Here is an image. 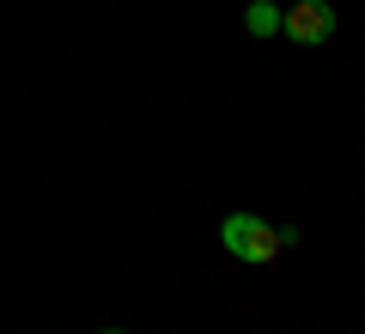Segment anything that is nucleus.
Segmentation results:
<instances>
[{
	"instance_id": "7ed1b4c3",
	"label": "nucleus",
	"mask_w": 365,
	"mask_h": 334,
	"mask_svg": "<svg viewBox=\"0 0 365 334\" xmlns=\"http://www.w3.org/2000/svg\"><path fill=\"white\" fill-rule=\"evenodd\" d=\"M280 19H287V13H280L274 0H250V6H244V31H250V37H274Z\"/></svg>"
},
{
	"instance_id": "f257e3e1",
	"label": "nucleus",
	"mask_w": 365,
	"mask_h": 334,
	"mask_svg": "<svg viewBox=\"0 0 365 334\" xmlns=\"http://www.w3.org/2000/svg\"><path fill=\"white\" fill-rule=\"evenodd\" d=\"M220 244H225V256H237V261H250V268H262V261H274L280 256V231H274L268 219H256V213H232L220 225Z\"/></svg>"
},
{
	"instance_id": "20e7f679",
	"label": "nucleus",
	"mask_w": 365,
	"mask_h": 334,
	"mask_svg": "<svg viewBox=\"0 0 365 334\" xmlns=\"http://www.w3.org/2000/svg\"><path fill=\"white\" fill-rule=\"evenodd\" d=\"M104 334H122V328H104Z\"/></svg>"
},
{
	"instance_id": "f03ea898",
	"label": "nucleus",
	"mask_w": 365,
	"mask_h": 334,
	"mask_svg": "<svg viewBox=\"0 0 365 334\" xmlns=\"http://www.w3.org/2000/svg\"><path fill=\"white\" fill-rule=\"evenodd\" d=\"M280 31H287L292 43H304V49H317V43L335 37V6H329V0H299V6L280 19Z\"/></svg>"
}]
</instances>
